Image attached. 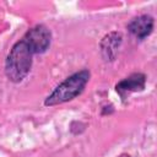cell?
<instances>
[{
	"instance_id": "6da1fadb",
	"label": "cell",
	"mask_w": 157,
	"mask_h": 157,
	"mask_svg": "<svg viewBox=\"0 0 157 157\" xmlns=\"http://www.w3.org/2000/svg\"><path fill=\"white\" fill-rule=\"evenodd\" d=\"M33 52L23 39L15 43L5 61V74L12 82H21L31 71Z\"/></svg>"
},
{
	"instance_id": "7a4b0ae2",
	"label": "cell",
	"mask_w": 157,
	"mask_h": 157,
	"mask_svg": "<svg viewBox=\"0 0 157 157\" xmlns=\"http://www.w3.org/2000/svg\"><path fill=\"white\" fill-rule=\"evenodd\" d=\"M90 71L87 69H83L81 71H77L72 74L71 76L66 77L61 83H59L54 91L45 98L44 105L53 107L56 104H61L65 102H69L82 93L85 90L87 82L90 81Z\"/></svg>"
},
{
	"instance_id": "3957f363",
	"label": "cell",
	"mask_w": 157,
	"mask_h": 157,
	"mask_svg": "<svg viewBox=\"0 0 157 157\" xmlns=\"http://www.w3.org/2000/svg\"><path fill=\"white\" fill-rule=\"evenodd\" d=\"M22 39L26 42V44L29 47L33 54H39V53H44L50 45L52 33L45 26L37 25L33 28H31L23 36Z\"/></svg>"
},
{
	"instance_id": "277c9868",
	"label": "cell",
	"mask_w": 157,
	"mask_h": 157,
	"mask_svg": "<svg viewBox=\"0 0 157 157\" xmlns=\"http://www.w3.org/2000/svg\"><path fill=\"white\" fill-rule=\"evenodd\" d=\"M145 83H146L145 75L140 74V72H136V74H132L129 77L121 80L120 82H118L117 86H115V90L120 94L121 98H125L131 92L142 91L145 88Z\"/></svg>"
},
{
	"instance_id": "5b68a950",
	"label": "cell",
	"mask_w": 157,
	"mask_h": 157,
	"mask_svg": "<svg viewBox=\"0 0 157 157\" xmlns=\"http://www.w3.org/2000/svg\"><path fill=\"white\" fill-rule=\"evenodd\" d=\"M128 29L131 34H134L139 39H144L153 29V17H151L150 15L137 16L129 22Z\"/></svg>"
},
{
	"instance_id": "8992f818",
	"label": "cell",
	"mask_w": 157,
	"mask_h": 157,
	"mask_svg": "<svg viewBox=\"0 0 157 157\" xmlns=\"http://www.w3.org/2000/svg\"><path fill=\"white\" fill-rule=\"evenodd\" d=\"M120 43H121V34L117 32H112L102 39L101 49L105 60H114Z\"/></svg>"
},
{
	"instance_id": "52a82bcc",
	"label": "cell",
	"mask_w": 157,
	"mask_h": 157,
	"mask_svg": "<svg viewBox=\"0 0 157 157\" xmlns=\"http://www.w3.org/2000/svg\"><path fill=\"white\" fill-rule=\"evenodd\" d=\"M119 157H130L129 155H121V156H119Z\"/></svg>"
}]
</instances>
